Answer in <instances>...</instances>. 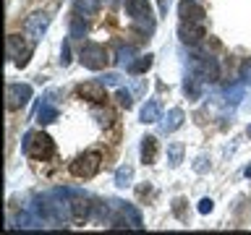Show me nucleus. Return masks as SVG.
I'll return each instance as SVG.
<instances>
[{
    "mask_svg": "<svg viewBox=\"0 0 251 235\" xmlns=\"http://www.w3.org/2000/svg\"><path fill=\"white\" fill-rule=\"evenodd\" d=\"M24 154L31 157V160H47V157L55 154V144L52 139L42 131H31L24 136Z\"/></svg>",
    "mask_w": 251,
    "mask_h": 235,
    "instance_id": "obj_1",
    "label": "nucleus"
},
{
    "mask_svg": "<svg viewBox=\"0 0 251 235\" xmlns=\"http://www.w3.org/2000/svg\"><path fill=\"white\" fill-rule=\"evenodd\" d=\"M126 11H128L133 26L144 34H152L154 31V16L149 11V3L147 0H126Z\"/></svg>",
    "mask_w": 251,
    "mask_h": 235,
    "instance_id": "obj_2",
    "label": "nucleus"
},
{
    "mask_svg": "<svg viewBox=\"0 0 251 235\" xmlns=\"http://www.w3.org/2000/svg\"><path fill=\"white\" fill-rule=\"evenodd\" d=\"M100 164H102V154L100 152H84V154H78L76 160L71 162V175L94 178L100 172Z\"/></svg>",
    "mask_w": 251,
    "mask_h": 235,
    "instance_id": "obj_3",
    "label": "nucleus"
},
{
    "mask_svg": "<svg viewBox=\"0 0 251 235\" xmlns=\"http://www.w3.org/2000/svg\"><path fill=\"white\" fill-rule=\"evenodd\" d=\"M78 60H81V66L89 68V70H102L107 66V50L102 45H97V42H89V45L81 47Z\"/></svg>",
    "mask_w": 251,
    "mask_h": 235,
    "instance_id": "obj_4",
    "label": "nucleus"
},
{
    "mask_svg": "<svg viewBox=\"0 0 251 235\" xmlns=\"http://www.w3.org/2000/svg\"><path fill=\"white\" fill-rule=\"evenodd\" d=\"M31 99V86L29 84H8L5 86V107L19 110Z\"/></svg>",
    "mask_w": 251,
    "mask_h": 235,
    "instance_id": "obj_5",
    "label": "nucleus"
},
{
    "mask_svg": "<svg viewBox=\"0 0 251 235\" xmlns=\"http://www.w3.org/2000/svg\"><path fill=\"white\" fill-rule=\"evenodd\" d=\"M8 58L13 60V66H29V58H31V47L24 45V39L19 34H11L8 37Z\"/></svg>",
    "mask_w": 251,
    "mask_h": 235,
    "instance_id": "obj_6",
    "label": "nucleus"
},
{
    "mask_svg": "<svg viewBox=\"0 0 251 235\" xmlns=\"http://www.w3.org/2000/svg\"><path fill=\"white\" fill-rule=\"evenodd\" d=\"M76 94L86 102H92V105H102V102L107 99V92H105V84L102 81H84L78 84Z\"/></svg>",
    "mask_w": 251,
    "mask_h": 235,
    "instance_id": "obj_7",
    "label": "nucleus"
},
{
    "mask_svg": "<svg viewBox=\"0 0 251 235\" xmlns=\"http://www.w3.org/2000/svg\"><path fill=\"white\" fill-rule=\"evenodd\" d=\"M47 26H50V16H45V13H31L26 24H24V31L29 34L31 42H39L42 39V34L47 31Z\"/></svg>",
    "mask_w": 251,
    "mask_h": 235,
    "instance_id": "obj_8",
    "label": "nucleus"
},
{
    "mask_svg": "<svg viewBox=\"0 0 251 235\" xmlns=\"http://www.w3.org/2000/svg\"><path fill=\"white\" fill-rule=\"evenodd\" d=\"M178 16L180 21H191V24H201L204 21V8L199 3H194V0H183V3L178 5Z\"/></svg>",
    "mask_w": 251,
    "mask_h": 235,
    "instance_id": "obj_9",
    "label": "nucleus"
},
{
    "mask_svg": "<svg viewBox=\"0 0 251 235\" xmlns=\"http://www.w3.org/2000/svg\"><path fill=\"white\" fill-rule=\"evenodd\" d=\"M178 34H180V42H186V45H199V42H201V37H204V29H201V24L180 21Z\"/></svg>",
    "mask_w": 251,
    "mask_h": 235,
    "instance_id": "obj_10",
    "label": "nucleus"
},
{
    "mask_svg": "<svg viewBox=\"0 0 251 235\" xmlns=\"http://www.w3.org/2000/svg\"><path fill=\"white\" fill-rule=\"evenodd\" d=\"M118 207H121V214H123L126 225H128L131 230H141V227H144V219H141L139 209L133 207V204H123V201H118Z\"/></svg>",
    "mask_w": 251,
    "mask_h": 235,
    "instance_id": "obj_11",
    "label": "nucleus"
},
{
    "mask_svg": "<svg viewBox=\"0 0 251 235\" xmlns=\"http://www.w3.org/2000/svg\"><path fill=\"white\" fill-rule=\"evenodd\" d=\"M162 120V105L157 99H147L141 107V123H157Z\"/></svg>",
    "mask_w": 251,
    "mask_h": 235,
    "instance_id": "obj_12",
    "label": "nucleus"
},
{
    "mask_svg": "<svg viewBox=\"0 0 251 235\" xmlns=\"http://www.w3.org/2000/svg\"><path fill=\"white\" fill-rule=\"evenodd\" d=\"M196 66H199V76L204 78V81H215L217 78V73H220V68H217V60L215 58H207V55H204V58H199L196 60Z\"/></svg>",
    "mask_w": 251,
    "mask_h": 235,
    "instance_id": "obj_13",
    "label": "nucleus"
},
{
    "mask_svg": "<svg viewBox=\"0 0 251 235\" xmlns=\"http://www.w3.org/2000/svg\"><path fill=\"white\" fill-rule=\"evenodd\" d=\"M183 118H186V115H183V110H180V107H173L170 113H168V118L162 120V131H165V133L178 131L180 125H183Z\"/></svg>",
    "mask_w": 251,
    "mask_h": 235,
    "instance_id": "obj_14",
    "label": "nucleus"
},
{
    "mask_svg": "<svg viewBox=\"0 0 251 235\" xmlns=\"http://www.w3.org/2000/svg\"><path fill=\"white\" fill-rule=\"evenodd\" d=\"M157 160V139L154 136H144L141 139V162L152 164Z\"/></svg>",
    "mask_w": 251,
    "mask_h": 235,
    "instance_id": "obj_15",
    "label": "nucleus"
},
{
    "mask_svg": "<svg viewBox=\"0 0 251 235\" xmlns=\"http://www.w3.org/2000/svg\"><path fill=\"white\" fill-rule=\"evenodd\" d=\"M74 8H76V16H97V11H100V0H76L74 3Z\"/></svg>",
    "mask_w": 251,
    "mask_h": 235,
    "instance_id": "obj_16",
    "label": "nucleus"
},
{
    "mask_svg": "<svg viewBox=\"0 0 251 235\" xmlns=\"http://www.w3.org/2000/svg\"><path fill=\"white\" fill-rule=\"evenodd\" d=\"M131 178H133V167H131V164H121V167L115 170V186L118 188L131 186Z\"/></svg>",
    "mask_w": 251,
    "mask_h": 235,
    "instance_id": "obj_17",
    "label": "nucleus"
},
{
    "mask_svg": "<svg viewBox=\"0 0 251 235\" xmlns=\"http://www.w3.org/2000/svg\"><path fill=\"white\" fill-rule=\"evenodd\" d=\"M152 63H154V55H141V58L136 60V63H131V66H128V70H131V73L133 76H139V73H144V70H149V68H152Z\"/></svg>",
    "mask_w": 251,
    "mask_h": 235,
    "instance_id": "obj_18",
    "label": "nucleus"
},
{
    "mask_svg": "<svg viewBox=\"0 0 251 235\" xmlns=\"http://www.w3.org/2000/svg\"><path fill=\"white\" fill-rule=\"evenodd\" d=\"M180 160H183V144H180V141H173L168 146V164L170 167H178Z\"/></svg>",
    "mask_w": 251,
    "mask_h": 235,
    "instance_id": "obj_19",
    "label": "nucleus"
},
{
    "mask_svg": "<svg viewBox=\"0 0 251 235\" xmlns=\"http://www.w3.org/2000/svg\"><path fill=\"white\" fill-rule=\"evenodd\" d=\"M89 214H92V204L89 201H74V219L76 222H84V219H89Z\"/></svg>",
    "mask_w": 251,
    "mask_h": 235,
    "instance_id": "obj_20",
    "label": "nucleus"
},
{
    "mask_svg": "<svg viewBox=\"0 0 251 235\" xmlns=\"http://www.w3.org/2000/svg\"><path fill=\"white\" fill-rule=\"evenodd\" d=\"M199 81H204L201 76H191V78H186V84H183V92H186L191 99H196V97L201 94V86H199Z\"/></svg>",
    "mask_w": 251,
    "mask_h": 235,
    "instance_id": "obj_21",
    "label": "nucleus"
},
{
    "mask_svg": "<svg viewBox=\"0 0 251 235\" xmlns=\"http://www.w3.org/2000/svg\"><path fill=\"white\" fill-rule=\"evenodd\" d=\"M84 34H86V21H84V16H76V19L71 21V37L84 39Z\"/></svg>",
    "mask_w": 251,
    "mask_h": 235,
    "instance_id": "obj_22",
    "label": "nucleus"
},
{
    "mask_svg": "<svg viewBox=\"0 0 251 235\" xmlns=\"http://www.w3.org/2000/svg\"><path fill=\"white\" fill-rule=\"evenodd\" d=\"M37 120L39 123H52V120H58V110L50 107V105H45V107H39V113H37Z\"/></svg>",
    "mask_w": 251,
    "mask_h": 235,
    "instance_id": "obj_23",
    "label": "nucleus"
},
{
    "mask_svg": "<svg viewBox=\"0 0 251 235\" xmlns=\"http://www.w3.org/2000/svg\"><path fill=\"white\" fill-rule=\"evenodd\" d=\"M19 227H42V219L31 217L29 212H21V214H19Z\"/></svg>",
    "mask_w": 251,
    "mask_h": 235,
    "instance_id": "obj_24",
    "label": "nucleus"
},
{
    "mask_svg": "<svg viewBox=\"0 0 251 235\" xmlns=\"http://www.w3.org/2000/svg\"><path fill=\"white\" fill-rule=\"evenodd\" d=\"M225 97H227V102H230V105H238L241 97H243V86H233V89H227Z\"/></svg>",
    "mask_w": 251,
    "mask_h": 235,
    "instance_id": "obj_25",
    "label": "nucleus"
},
{
    "mask_svg": "<svg viewBox=\"0 0 251 235\" xmlns=\"http://www.w3.org/2000/svg\"><path fill=\"white\" fill-rule=\"evenodd\" d=\"M118 55H121V58H118V63H121L123 68H126V66H131V55H133V47H121V50H118Z\"/></svg>",
    "mask_w": 251,
    "mask_h": 235,
    "instance_id": "obj_26",
    "label": "nucleus"
},
{
    "mask_svg": "<svg viewBox=\"0 0 251 235\" xmlns=\"http://www.w3.org/2000/svg\"><path fill=\"white\" fill-rule=\"evenodd\" d=\"M115 99L121 102V107H126V110H128V107L133 105V99H131V92H126V89H118Z\"/></svg>",
    "mask_w": 251,
    "mask_h": 235,
    "instance_id": "obj_27",
    "label": "nucleus"
},
{
    "mask_svg": "<svg viewBox=\"0 0 251 235\" xmlns=\"http://www.w3.org/2000/svg\"><path fill=\"white\" fill-rule=\"evenodd\" d=\"M241 78H243V84L251 86V60H246V63L241 66Z\"/></svg>",
    "mask_w": 251,
    "mask_h": 235,
    "instance_id": "obj_28",
    "label": "nucleus"
},
{
    "mask_svg": "<svg viewBox=\"0 0 251 235\" xmlns=\"http://www.w3.org/2000/svg\"><path fill=\"white\" fill-rule=\"evenodd\" d=\"M212 209H215V201H212V199H201L199 201V212H201V214H209Z\"/></svg>",
    "mask_w": 251,
    "mask_h": 235,
    "instance_id": "obj_29",
    "label": "nucleus"
},
{
    "mask_svg": "<svg viewBox=\"0 0 251 235\" xmlns=\"http://www.w3.org/2000/svg\"><path fill=\"white\" fill-rule=\"evenodd\" d=\"M71 63V50H68V45H63V50H60V66H68Z\"/></svg>",
    "mask_w": 251,
    "mask_h": 235,
    "instance_id": "obj_30",
    "label": "nucleus"
},
{
    "mask_svg": "<svg viewBox=\"0 0 251 235\" xmlns=\"http://www.w3.org/2000/svg\"><path fill=\"white\" fill-rule=\"evenodd\" d=\"M100 81L107 84V86H115V84H118V76H115V73H105V76L100 78Z\"/></svg>",
    "mask_w": 251,
    "mask_h": 235,
    "instance_id": "obj_31",
    "label": "nucleus"
},
{
    "mask_svg": "<svg viewBox=\"0 0 251 235\" xmlns=\"http://www.w3.org/2000/svg\"><path fill=\"white\" fill-rule=\"evenodd\" d=\"M168 5H170V0H160V13H162V16L168 13Z\"/></svg>",
    "mask_w": 251,
    "mask_h": 235,
    "instance_id": "obj_32",
    "label": "nucleus"
},
{
    "mask_svg": "<svg viewBox=\"0 0 251 235\" xmlns=\"http://www.w3.org/2000/svg\"><path fill=\"white\" fill-rule=\"evenodd\" d=\"M246 178H251V167H246Z\"/></svg>",
    "mask_w": 251,
    "mask_h": 235,
    "instance_id": "obj_33",
    "label": "nucleus"
},
{
    "mask_svg": "<svg viewBox=\"0 0 251 235\" xmlns=\"http://www.w3.org/2000/svg\"><path fill=\"white\" fill-rule=\"evenodd\" d=\"M249 136H251V125H249Z\"/></svg>",
    "mask_w": 251,
    "mask_h": 235,
    "instance_id": "obj_34",
    "label": "nucleus"
}]
</instances>
